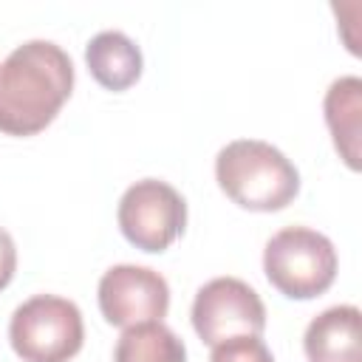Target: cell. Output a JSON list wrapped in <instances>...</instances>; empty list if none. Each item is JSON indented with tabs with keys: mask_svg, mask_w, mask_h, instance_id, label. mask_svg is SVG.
<instances>
[{
	"mask_svg": "<svg viewBox=\"0 0 362 362\" xmlns=\"http://www.w3.org/2000/svg\"><path fill=\"white\" fill-rule=\"evenodd\" d=\"M8 339L23 362H68L85 339L82 311L65 297L37 294L14 308Z\"/></svg>",
	"mask_w": 362,
	"mask_h": 362,
	"instance_id": "277c9868",
	"label": "cell"
},
{
	"mask_svg": "<svg viewBox=\"0 0 362 362\" xmlns=\"http://www.w3.org/2000/svg\"><path fill=\"white\" fill-rule=\"evenodd\" d=\"M90 76L107 90H127L141 76V51L122 31H102L85 48Z\"/></svg>",
	"mask_w": 362,
	"mask_h": 362,
	"instance_id": "30bf717a",
	"label": "cell"
},
{
	"mask_svg": "<svg viewBox=\"0 0 362 362\" xmlns=\"http://www.w3.org/2000/svg\"><path fill=\"white\" fill-rule=\"evenodd\" d=\"M209 362H274V356L260 337H232L212 345Z\"/></svg>",
	"mask_w": 362,
	"mask_h": 362,
	"instance_id": "7c38bea8",
	"label": "cell"
},
{
	"mask_svg": "<svg viewBox=\"0 0 362 362\" xmlns=\"http://www.w3.org/2000/svg\"><path fill=\"white\" fill-rule=\"evenodd\" d=\"M119 229L141 252H164L187 226V201L158 178L130 184L119 201Z\"/></svg>",
	"mask_w": 362,
	"mask_h": 362,
	"instance_id": "5b68a950",
	"label": "cell"
},
{
	"mask_svg": "<svg viewBox=\"0 0 362 362\" xmlns=\"http://www.w3.org/2000/svg\"><path fill=\"white\" fill-rule=\"evenodd\" d=\"M192 328L206 345L232 337H260L266 328V305L260 294L238 277H215L204 283L192 300Z\"/></svg>",
	"mask_w": 362,
	"mask_h": 362,
	"instance_id": "8992f818",
	"label": "cell"
},
{
	"mask_svg": "<svg viewBox=\"0 0 362 362\" xmlns=\"http://www.w3.org/2000/svg\"><path fill=\"white\" fill-rule=\"evenodd\" d=\"M215 181L229 201L249 212H277L300 192L297 167L269 141L238 139L215 156Z\"/></svg>",
	"mask_w": 362,
	"mask_h": 362,
	"instance_id": "7a4b0ae2",
	"label": "cell"
},
{
	"mask_svg": "<svg viewBox=\"0 0 362 362\" xmlns=\"http://www.w3.org/2000/svg\"><path fill=\"white\" fill-rule=\"evenodd\" d=\"M266 280L288 300H314L337 280L334 243L308 226H286L263 249Z\"/></svg>",
	"mask_w": 362,
	"mask_h": 362,
	"instance_id": "3957f363",
	"label": "cell"
},
{
	"mask_svg": "<svg viewBox=\"0 0 362 362\" xmlns=\"http://www.w3.org/2000/svg\"><path fill=\"white\" fill-rule=\"evenodd\" d=\"M325 124L331 130L339 158L356 173L359 170V141H362V79L339 76L325 90Z\"/></svg>",
	"mask_w": 362,
	"mask_h": 362,
	"instance_id": "9c48e42d",
	"label": "cell"
},
{
	"mask_svg": "<svg viewBox=\"0 0 362 362\" xmlns=\"http://www.w3.org/2000/svg\"><path fill=\"white\" fill-rule=\"evenodd\" d=\"M74 90L71 57L48 40H28L0 62V133L37 136Z\"/></svg>",
	"mask_w": 362,
	"mask_h": 362,
	"instance_id": "6da1fadb",
	"label": "cell"
},
{
	"mask_svg": "<svg viewBox=\"0 0 362 362\" xmlns=\"http://www.w3.org/2000/svg\"><path fill=\"white\" fill-rule=\"evenodd\" d=\"M99 311L116 328L156 322L170 311V286L147 266H110L99 280Z\"/></svg>",
	"mask_w": 362,
	"mask_h": 362,
	"instance_id": "52a82bcc",
	"label": "cell"
},
{
	"mask_svg": "<svg viewBox=\"0 0 362 362\" xmlns=\"http://www.w3.org/2000/svg\"><path fill=\"white\" fill-rule=\"evenodd\" d=\"M17 272V246H14V238L0 226V291L11 283Z\"/></svg>",
	"mask_w": 362,
	"mask_h": 362,
	"instance_id": "4fadbf2b",
	"label": "cell"
},
{
	"mask_svg": "<svg viewBox=\"0 0 362 362\" xmlns=\"http://www.w3.org/2000/svg\"><path fill=\"white\" fill-rule=\"evenodd\" d=\"M113 362H187V348L161 320L139 322L122 331L113 348Z\"/></svg>",
	"mask_w": 362,
	"mask_h": 362,
	"instance_id": "8fae6325",
	"label": "cell"
},
{
	"mask_svg": "<svg viewBox=\"0 0 362 362\" xmlns=\"http://www.w3.org/2000/svg\"><path fill=\"white\" fill-rule=\"evenodd\" d=\"M362 314L356 305H334L317 314L303 337L308 362H362Z\"/></svg>",
	"mask_w": 362,
	"mask_h": 362,
	"instance_id": "ba28073f",
	"label": "cell"
}]
</instances>
